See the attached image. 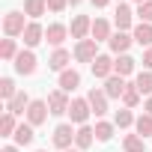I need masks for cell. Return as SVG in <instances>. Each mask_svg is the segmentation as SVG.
Returning <instances> with one entry per match:
<instances>
[{"label":"cell","mask_w":152,"mask_h":152,"mask_svg":"<svg viewBox=\"0 0 152 152\" xmlns=\"http://www.w3.org/2000/svg\"><path fill=\"white\" fill-rule=\"evenodd\" d=\"M27 18H24V12H18V9H12V12H6L3 15V33L9 36V39H18V36H24V30H27Z\"/></svg>","instance_id":"1"},{"label":"cell","mask_w":152,"mask_h":152,"mask_svg":"<svg viewBox=\"0 0 152 152\" xmlns=\"http://www.w3.org/2000/svg\"><path fill=\"white\" fill-rule=\"evenodd\" d=\"M75 131H78V128H72V122H60V125L54 128V146H57L60 152L72 149V143H75Z\"/></svg>","instance_id":"2"},{"label":"cell","mask_w":152,"mask_h":152,"mask_svg":"<svg viewBox=\"0 0 152 152\" xmlns=\"http://www.w3.org/2000/svg\"><path fill=\"white\" fill-rule=\"evenodd\" d=\"M45 102H48V107H51V113H54V116H63V113H69V107H72L69 93H63L60 87H57V90H51Z\"/></svg>","instance_id":"3"},{"label":"cell","mask_w":152,"mask_h":152,"mask_svg":"<svg viewBox=\"0 0 152 152\" xmlns=\"http://www.w3.org/2000/svg\"><path fill=\"white\" fill-rule=\"evenodd\" d=\"M96 57H99V42L96 39H81L78 45H75V60L78 63H90L93 66Z\"/></svg>","instance_id":"4"},{"label":"cell","mask_w":152,"mask_h":152,"mask_svg":"<svg viewBox=\"0 0 152 152\" xmlns=\"http://www.w3.org/2000/svg\"><path fill=\"white\" fill-rule=\"evenodd\" d=\"M93 107L87 99H72V107H69V116H72V125H87Z\"/></svg>","instance_id":"5"},{"label":"cell","mask_w":152,"mask_h":152,"mask_svg":"<svg viewBox=\"0 0 152 152\" xmlns=\"http://www.w3.org/2000/svg\"><path fill=\"white\" fill-rule=\"evenodd\" d=\"M48 113H51L48 102H42V99H33V102H30V107H27V122L36 128V125H42V122L48 119Z\"/></svg>","instance_id":"6"},{"label":"cell","mask_w":152,"mask_h":152,"mask_svg":"<svg viewBox=\"0 0 152 152\" xmlns=\"http://www.w3.org/2000/svg\"><path fill=\"white\" fill-rule=\"evenodd\" d=\"M12 66H15L18 75H33V72H36V54H33V48H24V51L12 60Z\"/></svg>","instance_id":"7"},{"label":"cell","mask_w":152,"mask_h":152,"mask_svg":"<svg viewBox=\"0 0 152 152\" xmlns=\"http://www.w3.org/2000/svg\"><path fill=\"white\" fill-rule=\"evenodd\" d=\"M66 36H72V33H69V27H66V24H60V21L45 27V39H48V45H54V51H57V48H63Z\"/></svg>","instance_id":"8"},{"label":"cell","mask_w":152,"mask_h":152,"mask_svg":"<svg viewBox=\"0 0 152 152\" xmlns=\"http://www.w3.org/2000/svg\"><path fill=\"white\" fill-rule=\"evenodd\" d=\"M113 24H116V30H122V33L134 30V12H131V6L119 3V6H116V15H113Z\"/></svg>","instance_id":"9"},{"label":"cell","mask_w":152,"mask_h":152,"mask_svg":"<svg viewBox=\"0 0 152 152\" xmlns=\"http://www.w3.org/2000/svg\"><path fill=\"white\" fill-rule=\"evenodd\" d=\"M87 102H90V107H93L96 116H104V113H107V96H104L102 87H93V90L87 93Z\"/></svg>","instance_id":"10"},{"label":"cell","mask_w":152,"mask_h":152,"mask_svg":"<svg viewBox=\"0 0 152 152\" xmlns=\"http://www.w3.org/2000/svg\"><path fill=\"white\" fill-rule=\"evenodd\" d=\"M90 69H93V75H96L99 81H107L110 75H113V60H110L107 54H99V57L93 60V66H90Z\"/></svg>","instance_id":"11"},{"label":"cell","mask_w":152,"mask_h":152,"mask_svg":"<svg viewBox=\"0 0 152 152\" xmlns=\"http://www.w3.org/2000/svg\"><path fill=\"white\" fill-rule=\"evenodd\" d=\"M131 42H134V36L131 33H122V30H116L113 36H110V42H107V48L119 57V54H128V48H131Z\"/></svg>","instance_id":"12"},{"label":"cell","mask_w":152,"mask_h":152,"mask_svg":"<svg viewBox=\"0 0 152 152\" xmlns=\"http://www.w3.org/2000/svg\"><path fill=\"white\" fill-rule=\"evenodd\" d=\"M69 33H72V39H78V42H81V39H87V33H93V21H90L87 15H75Z\"/></svg>","instance_id":"13"},{"label":"cell","mask_w":152,"mask_h":152,"mask_svg":"<svg viewBox=\"0 0 152 152\" xmlns=\"http://www.w3.org/2000/svg\"><path fill=\"white\" fill-rule=\"evenodd\" d=\"M125 87H128V84H125V78H119V75H110V78L104 81V87H102V90H104V96H107V99H122Z\"/></svg>","instance_id":"14"},{"label":"cell","mask_w":152,"mask_h":152,"mask_svg":"<svg viewBox=\"0 0 152 152\" xmlns=\"http://www.w3.org/2000/svg\"><path fill=\"white\" fill-rule=\"evenodd\" d=\"M96 140V128L93 125H78V131H75V149H90Z\"/></svg>","instance_id":"15"},{"label":"cell","mask_w":152,"mask_h":152,"mask_svg":"<svg viewBox=\"0 0 152 152\" xmlns=\"http://www.w3.org/2000/svg\"><path fill=\"white\" fill-rule=\"evenodd\" d=\"M78 87H81V72H78V69L60 72V90H63V93H72V90H78Z\"/></svg>","instance_id":"16"},{"label":"cell","mask_w":152,"mask_h":152,"mask_svg":"<svg viewBox=\"0 0 152 152\" xmlns=\"http://www.w3.org/2000/svg\"><path fill=\"white\" fill-rule=\"evenodd\" d=\"M42 39H45V27H42L39 21H30L27 30H24V45H27V48H36Z\"/></svg>","instance_id":"17"},{"label":"cell","mask_w":152,"mask_h":152,"mask_svg":"<svg viewBox=\"0 0 152 152\" xmlns=\"http://www.w3.org/2000/svg\"><path fill=\"white\" fill-rule=\"evenodd\" d=\"M69 63H72V54H69L66 48H57V51L48 57V69H54V72H66Z\"/></svg>","instance_id":"18"},{"label":"cell","mask_w":152,"mask_h":152,"mask_svg":"<svg viewBox=\"0 0 152 152\" xmlns=\"http://www.w3.org/2000/svg\"><path fill=\"white\" fill-rule=\"evenodd\" d=\"M30 102H33V99H30L24 90H18V93H15V99H12V102H6V110H9V113H15V116H18V113H27Z\"/></svg>","instance_id":"19"},{"label":"cell","mask_w":152,"mask_h":152,"mask_svg":"<svg viewBox=\"0 0 152 152\" xmlns=\"http://www.w3.org/2000/svg\"><path fill=\"white\" fill-rule=\"evenodd\" d=\"M131 36H134V42L140 45V48H152V24H134V30H131Z\"/></svg>","instance_id":"20"},{"label":"cell","mask_w":152,"mask_h":152,"mask_svg":"<svg viewBox=\"0 0 152 152\" xmlns=\"http://www.w3.org/2000/svg\"><path fill=\"white\" fill-rule=\"evenodd\" d=\"M96 42H110V36H113V30H110V21H104V18H96L93 21V33H90Z\"/></svg>","instance_id":"21"},{"label":"cell","mask_w":152,"mask_h":152,"mask_svg":"<svg viewBox=\"0 0 152 152\" xmlns=\"http://www.w3.org/2000/svg\"><path fill=\"white\" fill-rule=\"evenodd\" d=\"M45 12H48V0H24V15L27 18L39 21Z\"/></svg>","instance_id":"22"},{"label":"cell","mask_w":152,"mask_h":152,"mask_svg":"<svg viewBox=\"0 0 152 152\" xmlns=\"http://www.w3.org/2000/svg\"><path fill=\"white\" fill-rule=\"evenodd\" d=\"M134 66H137V63H134L128 54H119V57L113 60V75H119V78H128V75L134 72Z\"/></svg>","instance_id":"23"},{"label":"cell","mask_w":152,"mask_h":152,"mask_svg":"<svg viewBox=\"0 0 152 152\" xmlns=\"http://www.w3.org/2000/svg\"><path fill=\"white\" fill-rule=\"evenodd\" d=\"M33 125L30 122H18V131H15V146H30L33 143Z\"/></svg>","instance_id":"24"},{"label":"cell","mask_w":152,"mask_h":152,"mask_svg":"<svg viewBox=\"0 0 152 152\" xmlns=\"http://www.w3.org/2000/svg\"><path fill=\"white\" fill-rule=\"evenodd\" d=\"M122 149L125 152H146V140L140 134H125L122 137Z\"/></svg>","instance_id":"25"},{"label":"cell","mask_w":152,"mask_h":152,"mask_svg":"<svg viewBox=\"0 0 152 152\" xmlns=\"http://www.w3.org/2000/svg\"><path fill=\"white\" fill-rule=\"evenodd\" d=\"M18 54H21V51H18V42H15V39L6 36L3 42H0V60H6V63H9V60H15Z\"/></svg>","instance_id":"26"},{"label":"cell","mask_w":152,"mask_h":152,"mask_svg":"<svg viewBox=\"0 0 152 152\" xmlns=\"http://www.w3.org/2000/svg\"><path fill=\"white\" fill-rule=\"evenodd\" d=\"M15 131H18V122H15V113H3L0 116V134L3 137H15Z\"/></svg>","instance_id":"27"},{"label":"cell","mask_w":152,"mask_h":152,"mask_svg":"<svg viewBox=\"0 0 152 152\" xmlns=\"http://www.w3.org/2000/svg\"><path fill=\"white\" fill-rule=\"evenodd\" d=\"M134 87L140 90V96H152V72H137V78H134Z\"/></svg>","instance_id":"28"},{"label":"cell","mask_w":152,"mask_h":152,"mask_svg":"<svg viewBox=\"0 0 152 152\" xmlns=\"http://www.w3.org/2000/svg\"><path fill=\"white\" fill-rule=\"evenodd\" d=\"M113 125H116V128H131V125H134V113H131V107H119V110L113 113Z\"/></svg>","instance_id":"29"},{"label":"cell","mask_w":152,"mask_h":152,"mask_svg":"<svg viewBox=\"0 0 152 152\" xmlns=\"http://www.w3.org/2000/svg\"><path fill=\"white\" fill-rule=\"evenodd\" d=\"M93 128H96V140H99V143H107V140L113 137V128H116V125H113V122H104V119H99Z\"/></svg>","instance_id":"30"},{"label":"cell","mask_w":152,"mask_h":152,"mask_svg":"<svg viewBox=\"0 0 152 152\" xmlns=\"http://www.w3.org/2000/svg\"><path fill=\"white\" fill-rule=\"evenodd\" d=\"M134 131L146 140V137H152V116L149 113H140L137 119H134Z\"/></svg>","instance_id":"31"},{"label":"cell","mask_w":152,"mask_h":152,"mask_svg":"<svg viewBox=\"0 0 152 152\" xmlns=\"http://www.w3.org/2000/svg\"><path fill=\"white\" fill-rule=\"evenodd\" d=\"M15 93H18V87H15L12 78H3V81H0V99H3V102H12Z\"/></svg>","instance_id":"32"},{"label":"cell","mask_w":152,"mask_h":152,"mask_svg":"<svg viewBox=\"0 0 152 152\" xmlns=\"http://www.w3.org/2000/svg\"><path fill=\"white\" fill-rule=\"evenodd\" d=\"M137 102H140V90H137L134 84H128L125 93H122V104H125V107H137Z\"/></svg>","instance_id":"33"},{"label":"cell","mask_w":152,"mask_h":152,"mask_svg":"<svg viewBox=\"0 0 152 152\" xmlns=\"http://www.w3.org/2000/svg\"><path fill=\"white\" fill-rule=\"evenodd\" d=\"M143 24H152V0H146V3H140L137 6V12H134Z\"/></svg>","instance_id":"34"},{"label":"cell","mask_w":152,"mask_h":152,"mask_svg":"<svg viewBox=\"0 0 152 152\" xmlns=\"http://www.w3.org/2000/svg\"><path fill=\"white\" fill-rule=\"evenodd\" d=\"M66 6H69V0H48V9H51L54 15H60V12H66Z\"/></svg>","instance_id":"35"},{"label":"cell","mask_w":152,"mask_h":152,"mask_svg":"<svg viewBox=\"0 0 152 152\" xmlns=\"http://www.w3.org/2000/svg\"><path fill=\"white\" fill-rule=\"evenodd\" d=\"M143 69H146V72H152V48H146V51H143Z\"/></svg>","instance_id":"36"},{"label":"cell","mask_w":152,"mask_h":152,"mask_svg":"<svg viewBox=\"0 0 152 152\" xmlns=\"http://www.w3.org/2000/svg\"><path fill=\"white\" fill-rule=\"evenodd\" d=\"M90 3H93V6H96V9H104V6H107V3H110V0H90Z\"/></svg>","instance_id":"37"},{"label":"cell","mask_w":152,"mask_h":152,"mask_svg":"<svg viewBox=\"0 0 152 152\" xmlns=\"http://www.w3.org/2000/svg\"><path fill=\"white\" fill-rule=\"evenodd\" d=\"M143 113H149V116H152V96L146 99V104H143Z\"/></svg>","instance_id":"38"},{"label":"cell","mask_w":152,"mask_h":152,"mask_svg":"<svg viewBox=\"0 0 152 152\" xmlns=\"http://www.w3.org/2000/svg\"><path fill=\"white\" fill-rule=\"evenodd\" d=\"M0 152H18V146H3Z\"/></svg>","instance_id":"39"},{"label":"cell","mask_w":152,"mask_h":152,"mask_svg":"<svg viewBox=\"0 0 152 152\" xmlns=\"http://www.w3.org/2000/svg\"><path fill=\"white\" fill-rule=\"evenodd\" d=\"M78 3H81V0H69V6H78Z\"/></svg>","instance_id":"40"},{"label":"cell","mask_w":152,"mask_h":152,"mask_svg":"<svg viewBox=\"0 0 152 152\" xmlns=\"http://www.w3.org/2000/svg\"><path fill=\"white\" fill-rule=\"evenodd\" d=\"M134 3H137V6H140V3H146V0H134Z\"/></svg>","instance_id":"41"},{"label":"cell","mask_w":152,"mask_h":152,"mask_svg":"<svg viewBox=\"0 0 152 152\" xmlns=\"http://www.w3.org/2000/svg\"><path fill=\"white\" fill-rule=\"evenodd\" d=\"M66 152H81V149H66Z\"/></svg>","instance_id":"42"},{"label":"cell","mask_w":152,"mask_h":152,"mask_svg":"<svg viewBox=\"0 0 152 152\" xmlns=\"http://www.w3.org/2000/svg\"><path fill=\"white\" fill-rule=\"evenodd\" d=\"M36 152H48V149H36Z\"/></svg>","instance_id":"43"},{"label":"cell","mask_w":152,"mask_h":152,"mask_svg":"<svg viewBox=\"0 0 152 152\" xmlns=\"http://www.w3.org/2000/svg\"><path fill=\"white\" fill-rule=\"evenodd\" d=\"M119 3H122V0H119Z\"/></svg>","instance_id":"44"}]
</instances>
